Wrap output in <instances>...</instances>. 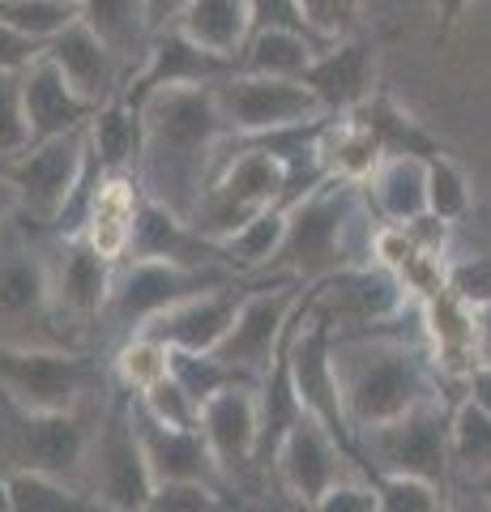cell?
I'll return each mask as SVG.
<instances>
[{
    "instance_id": "cell-1",
    "label": "cell",
    "mask_w": 491,
    "mask_h": 512,
    "mask_svg": "<svg viewBox=\"0 0 491 512\" xmlns=\"http://www.w3.org/2000/svg\"><path fill=\"white\" fill-rule=\"evenodd\" d=\"M334 367L355 436L398 423L410 410L453 393L445 376H440L427 338L423 333L406 338L398 320L380 329L334 333Z\"/></svg>"
},
{
    "instance_id": "cell-2",
    "label": "cell",
    "mask_w": 491,
    "mask_h": 512,
    "mask_svg": "<svg viewBox=\"0 0 491 512\" xmlns=\"http://www.w3.org/2000/svg\"><path fill=\"white\" fill-rule=\"evenodd\" d=\"M141 111H146V158L137 175L146 184V197L188 218L223 163L218 150L223 141H235V133L214 103V86L158 90L141 103Z\"/></svg>"
},
{
    "instance_id": "cell-3",
    "label": "cell",
    "mask_w": 491,
    "mask_h": 512,
    "mask_svg": "<svg viewBox=\"0 0 491 512\" xmlns=\"http://www.w3.org/2000/svg\"><path fill=\"white\" fill-rule=\"evenodd\" d=\"M372 218L363 184L325 180L287 210V239L265 274H287L295 282H325L346 265L372 261V239H355L359 222Z\"/></svg>"
},
{
    "instance_id": "cell-4",
    "label": "cell",
    "mask_w": 491,
    "mask_h": 512,
    "mask_svg": "<svg viewBox=\"0 0 491 512\" xmlns=\"http://www.w3.org/2000/svg\"><path fill=\"white\" fill-rule=\"evenodd\" d=\"M274 205H287V167L257 141L235 137V154H223V163L210 175L188 222L205 239L223 244L257 214L274 210Z\"/></svg>"
},
{
    "instance_id": "cell-5",
    "label": "cell",
    "mask_w": 491,
    "mask_h": 512,
    "mask_svg": "<svg viewBox=\"0 0 491 512\" xmlns=\"http://www.w3.org/2000/svg\"><path fill=\"white\" fill-rule=\"evenodd\" d=\"M462 393L436 397L419 410H410L406 419L385 423L376 431H363L359 444L372 461V474H406V478H423L453 491L457 474H453V406Z\"/></svg>"
},
{
    "instance_id": "cell-6",
    "label": "cell",
    "mask_w": 491,
    "mask_h": 512,
    "mask_svg": "<svg viewBox=\"0 0 491 512\" xmlns=\"http://www.w3.org/2000/svg\"><path fill=\"white\" fill-rule=\"evenodd\" d=\"M133 406H137V393L116 384L112 402L103 406L99 427H94V440H90V461H86L90 491L112 512H141L158 487L146 461V444H141Z\"/></svg>"
},
{
    "instance_id": "cell-7",
    "label": "cell",
    "mask_w": 491,
    "mask_h": 512,
    "mask_svg": "<svg viewBox=\"0 0 491 512\" xmlns=\"http://www.w3.org/2000/svg\"><path fill=\"white\" fill-rule=\"evenodd\" d=\"M94 431L86 427L82 410H26L9 393H0V453L9 470H35L73 483L86 474Z\"/></svg>"
},
{
    "instance_id": "cell-8",
    "label": "cell",
    "mask_w": 491,
    "mask_h": 512,
    "mask_svg": "<svg viewBox=\"0 0 491 512\" xmlns=\"http://www.w3.org/2000/svg\"><path fill=\"white\" fill-rule=\"evenodd\" d=\"M94 384H103V372L86 355L0 342V393H9L26 410H82Z\"/></svg>"
},
{
    "instance_id": "cell-9",
    "label": "cell",
    "mask_w": 491,
    "mask_h": 512,
    "mask_svg": "<svg viewBox=\"0 0 491 512\" xmlns=\"http://www.w3.org/2000/svg\"><path fill=\"white\" fill-rule=\"evenodd\" d=\"M240 274L231 269H193V265H176V261H129L116 265V282H112V299H107V320L120 329L137 333L141 325H150L154 316H163L167 308L193 299L214 286H227Z\"/></svg>"
},
{
    "instance_id": "cell-10",
    "label": "cell",
    "mask_w": 491,
    "mask_h": 512,
    "mask_svg": "<svg viewBox=\"0 0 491 512\" xmlns=\"http://www.w3.org/2000/svg\"><path fill=\"white\" fill-rule=\"evenodd\" d=\"M214 103L223 111L235 137H265L274 128H291L325 116L321 99L295 77H265L235 69L223 82H214Z\"/></svg>"
},
{
    "instance_id": "cell-11",
    "label": "cell",
    "mask_w": 491,
    "mask_h": 512,
    "mask_svg": "<svg viewBox=\"0 0 491 512\" xmlns=\"http://www.w3.org/2000/svg\"><path fill=\"white\" fill-rule=\"evenodd\" d=\"M312 303L316 312L334 320V333H355V329H380L402 320L415 299L402 286V278L380 261L346 265L334 278L312 282Z\"/></svg>"
},
{
    "instance_id": "cell-12",
    "label": "cell",
    "mask_w": 491,
    "mask_h": 512,
    "mask_svg": "<svg viewBox=\"0 0 491 512\" xmlns=\"http://www.w3.org/2000/svg\"><path fill=\"white\" fill-rule=\"evenodd\" d=\"M86 128L65 133V137L35 141L26 154L5 163V175L13 180L18 201H22L18 218H30V222H39V227L52 231V222L60 218V210H65L69 192L77 188V175H82V167H86V154H90Z\"/></svg>"
},
{
    "instance_id": "cell-13",
    "label": "cell",
    "mask_w": 491,
    "mask_h": 512,
    "mask_svg": "<svg viewBox=\"0 0 491 512\" xmlns=\"http://www.w3.org/2000/svg\"><path fill=\"white\" fill-rule=\"evenodd\" d=\"M299 286L304 282H295L287 274H278L269 286H252L244 295V308L235 316L231 333L214 346V355L227 359L231 367H244L252 376H265L269 367H274L282 338H287V325L299 308V299H304Z\"/></svg>"
},
{
    "instance_id": "cell-14",
    "label": "cell",
    "mask_w": 491,
    "mask_h": 512,
    "mask_svg": "<svg viewBox=\"0 0 491 512\" xmlns=\"http://www.w3.org/2000/svg\"><path fill=\"white\" fill-rule=\"evenodd\" d=\"M351 474H363L351 457L338 448V440L329 436V431L312 419V414H304L291 436L282 440L278 457H274V483H278V495H287V500H295L299 508L316 504L329 487H338L342 478ZM368 478V474H363Z\"/></svg>"
},
{
    "instance_id": "cell-15",
    "label": "cell",
    "mask_w": 491,
    "mask_h": 512,
    "mask_svg": "<svg viewBox=\"0 0 491 512\" xmlns=\"http://www.w3.org/2000/svg\"><path fill=\"white\" fill-rule=\"evenodd\" d=\"M235 69H240L235 60L205 52V47L188 39L180 26H167V30H158V35L150 39L146 60H141V69L129 77V86H124V99H133L141 107L158 90L214 86Z\"/></svg>"
},
{
    "instance_id": "cell-16",
    "label": "cell",
    "mask_w": 491,
    "mask_h": 512,
    "mask_svg": "<svg viewBox=\"0 0 491 512\" xmlns=\"http://www.w3.org/2000/svg\"><path fill=\"white\" fill-rule=\"evenodd\" d=\"M329 116H351L363 103L380 90L376 86V43L368 35H342L316 52V60L308 64V73L299 77Z\"/></svg>"
},
{
    "instance_id": "cell-17",
    "label": "cell",
    "mask_w": 491,
    "mask_h": 512,
    "mask_svg": "<svg viewBox=\"0 0 491 512\" xmlns=\"http://www.w3.org/2000/svg\"><path fill=\"white\" fill-rule=\"evenodd\" d=\"M257 389L261 384H240V389H227L201 406V431L231 483L257 478Z\"/></svg>"
},
{
    "instance_id": "cell-18",
    "label": "cell",
    "mask_w": 491,
    "mask_h": 512,
    "mask_svg": "<svg viewBox=\"0 0 491 512\" xmlns=\"http://www.w3.org/2000/svg\"><path fill=\"white\" fill-rule=\"evenodd\" d=\"M244 295L248 286H240V278H235L227 286H214V291H201L193 299L176 303V308H167L137 333H150V338H158L171 350H214L231 333L235 316L244 308Z\"/></svg>"
},
{
    "instance_id": "cell-19",
    "label": "cell",
    "mask_w": 491,
    "mask_h": 512,
    "mask_svg": "<svg viewBox=\"0 0 491 512\" xmlns=\"http://www.w3.org/2000/svg\"><path fill=\"white\" fill-rule=\"evenodd\" d=\"M43 56L52 60L56 69L69 77V86L94 107L112 103L116 94H124V86H129V69H124V60L99 35H94L82 18H77L69 30H60V35L43 47Z\"/></svg>"
},
{
    "instance_id": "cell-20",
    "label": "cell",
    "mask_w": 491,
    "mask_h": 512,
    "mask_svg": "<svg viewBox=\"0 0 491 512\" xmlns=\"http://www.w3.org/2000/svg\"><path fill=\"white\" fill-rule=\"evenodd\" d=\"M129 256H137V261H176V265H193V269H231L223 244L205 239L184 214H176L171 205L154 201V197H146L137 210Z\"/></svg>"
},
{
    "instance_id": "cell-21",
    "label": "cell",
    "mask_w": 491,
    "mask_h": 512,
    "mask_svg": "<svg viewBox=\"0 0 491 512\" xmlns=\"http://www.w3.org/2000/svg\"><path fill=\"white\" fill-rule=\"evenodd\" d=\"M137 410V431H141V444H146V461L154 470V483H210V487H231V478L218 466L210 440L205 431L193 427H167L150 419L141 402L133 406Z\"/></svg>"
},
{
    "instance_id": "cell-22",
    "label": "cell",
    "mask_w": 491,
    "mask_h": 512,
    "mask_svg": "<svg viewBox=\"0 0 491 512\" xmlns=\"http://www.w3.org/2000/svg\"><path fill=\"white\" fill-rule=\"evenodd\" d=\"M116 282V261L90 244L86 235L60 239V261H52V286H56V312L73 320H94L107 312Z\"/></svg>"
},
{
    "instance_id": "cell-23",
    "label": "cell",
    "mask_w": 491,
    "mask_h": 512,
    "mask_svg": "<svg viewBox=\"0 0 491 512\" xmlns=\"http://www.w3.org/2000/svg\"><path fill=\"white\" fill-rule=\"evenodd\" d=\"M22 103H26V120H30V146L47 141V137L77 133V128H86L94 120V111H99L69 86V77L47 56H39L30 69H22Z\"/></svg>"
},
{
    "instance_id": "cell-24",
    "label": "cell",
    "mask_w": 491,
    "mask_h": 512,
    "mask_svg": "<svg viewBox=\"0 0 491 512\" xmlns=\"http://www.w3.org/2000/svg\"><path fill=\"white\" fill-rule=\"evenodd\" d=\"M86 137H90V150L107 175H129V171L137 175L141 158H146V111L133 99L116 94L112 103H103L94 111Z\"/></svg>"
},
{
    "instance_id": "cell-25",
    "label": "cell",
    "mask_w": 491,
    "mask_h": 512,
    "mask_svg": "<svg viewBox=\"0 0 491 512\" xmlns=\"http://www.w3.org/2000/svg\"><path fill=\"white\" fill-rule=\"evenodd\" d=\"M52 308V261H43L30 248L0 256V320H47Z\"/></svg>"
},
{
    "instance_id": "cell-26",
    "label": "cell",
    "mask_w": 491,
    "mask_h": 512,
    "mask_svg": "<svg viewBox=\"0 0 491 512\" xmlns=\"http://www.w3.org/2000/svg\"><path fill=\"white\" fill-rule=\"evenodd\" d=\"M372 214L393 227H406L427 214V163L423 158H380L372 180L363 184Z\"/></svg>"
},
{
    "instance_id": "cell-27",
    "label": "cell",
    "mask_w": 491,
    "mask_h": 512,
    "mask_svg": "<svg viewBox=\"0 0 491 512\" xmlns=\"http://www.w3.org/2000/svg\"><path fill=\"white\" fill-rule=\"evenodd\" d=\"M82 22L124 60L129 77L141 69L154 39L146 0H82Z\"/></svg>"
},
{
    "instance_id": "cell-28",
    "label": "cell",
    "mask_w": 491,
    "mask_h": 512,
    "mask_svg": "<svg viewBox=\"0 0 491 512\" xmlns=\"http://www.w3.org/2000/svg\"><path fill=\"white\" fill-rule=\"evenodd\" d=\"M176 26L205 52L240 64L244 43L252 39V9L248 0H188Z\"/></svg>"
},
{
    "instance_id": "cell-29",
    "label": "cell",
    "mask_w": 491,
    "mask_h": 512,
    "mask_svg": "<svg viewBox=\"0 0 491 512\" xmlns=\"http://www.w3.org/2000/svg\"><path fill=\"white\" fill-rule=\"evenodd\" d=\"M351 116H359L372 128V137L380 141L385 158H423V163H432L436 154H445V146H440L406 107H398V99H393L389 90H376L359 111H351Z\"/></svg>"
},
{
    "instance_id": "cell-30",
    "label": "cell",
    "mask_w": 491,
    "mask_h": 512,
    "mask_svg": "<svg viewBox=\"0 0 491 512\" xmlns=\"http://www.w3.org/2000/svg\"><path fill=\"white\" fill-rule=\"evenodd\" d=\"M380 141L372 137V128L359 116H329L325 133H321V167L329 180L342 184H368L372 171L380 167Z\"/></svg>"
},
{
    "instance_id": "cell-31",
    "label": "cell",
    "mask_w": 491,
    "mask_h": 512,
    "mask_svg": "<svg viewBox=\"0 0 491 512\" xmlns=\"http://www.w3.org/2000/svg\"><path fill=\"white\" fill-rule=\"evenodd\" d=\"M329 43L295 35V30H252V39L240 52V69L244 73H265V77H304L316 52H325Z\"/></svg>"
},
{
    "instance_id": "cell-32",
    "label": "cell",
    "mask_w": 491,
    "mask_h": 512,
    "mask_svg": "<svg viewBox=\"0 0 491 512\" xmlns=\"http://www.w3.org/2000/svg\"><path fill=\"white\" fill-rule=\"evenodd\" d=\"M9 495H13V512H112L94 491H82L65 483V478L35 470H13Z\"/></svg>"
},
{
    "instance_id": "cell-33",
    "label": "cell",
    "mask_w": 491,
    "mask_h": 512,
    "mask_svg": "<svg viewBox=\"0 0 491 512\" xmlns=\"http://www.w3.org/2000/svg\"><path fill=\"white\" fill-rule=\"evenodd\" d=\"M453 474L457 483L491 474V410H483L466 393L453 406Z\"/></svg>"
},
{
    "instance_id": "cell-34",
    "label": "cell",
    "mask_w": 491,
    "mask_h": 512,
    "mask_svg": "<svg viewBox=\"0 0 491 512\" xmlns=\"http://www.w3.org/2000/svg\"><path fill=\"white\" fill-rule=\"evenodd\" d=\"M282 239H287V205H274V210L257 214V218L248 222V227H240L231 239H223L227 265H231L240 278L265 274V269L274 265Z\"/></svg>"
},
{
    "instance_id": "cell-35",
    "label": "cell",
    "mask_w": 491,
    "mask_h": 512,
    "mask_svg": "<svg viewBox=\"0 0 491 512\" xmlns=\"http://www.w3.org/2000/svg\"><path fill=\"white\" fill-rule=\"evenodd\" d=\"M171 376H176L201 406L227 389H240V384H261V376L244 372V367H231L227 359H218L214 350H171Z\"/></svg>"
},
{
    "instance_id": "cell-36",
    "label": "cell",
    "mask_w": 491,
    "mask_h": 512,
    "mask_svg": "<svg viewBox=\"0 0 491 512\" xmlns=\"http://www.w3.org/2000/svg\"><path fill=\"white\" fill-rule=\"evenodd\" d=\"M112 376L120 389H129V393L154 389L163 376H171V346L150 338V333H129L112 359Z\"/></svg>"
},
{
    "instance_id": "cell-37",
    "label": "cell",
    "mask_w": 491,
    "mask_h": 512,
    "mask_svg": "<svg viewBox=\"0 0 491 512\" xmlns=\"http://www.w3.org/2000/svg\"><path fill=\"white\" fill-rule=\"evenodd\" d=\"M470 180H466V171L453 163V154H436L432 163H427V214H436V218H445V222H466L470 218Z\"/></svg>"
},
{
    "instance_id": "cell-38",
    "label": "cell",
    "mask_w": 491,
    "mask_h": 512,
    "mask_svg": "<svg viewBox=\"0 0 491 512\" xmlns=\"http://www.w3.org/2000/svg\"><path fill=\"white\" fill-rule=\"evenodd\" d=\"M0 18L47 47L60 30H69L77 18H82V9L65 5V0H0Z\"/></svg>"
},
{
    "instance_id": "cell-39",
    "label": "cell",
    "mask_w": 491,
    "mask_h": 512,
    "mask_svg": "<svg viewBox=\"0 0 491 512\" xmlns=\"http://www.w3.org/2000/svg\"><path fill=\"white\" fill-rule=\"evenodd\" d=\"M376 512H453L449 491L423 478L380 474L376 478Z\"/></svg>"
},
{
    "instance_id": "cell-40",
    "label": "cell",
    "mask_w": 491,
    "mask_h": 512,
    "mask_svg": "<svg viewBox=\"0 0 491 512\" xmlns=\"http://www.w3.org/2000/svg\"><path fill=\"white\" fill-rule=\"evenodd\" d=\"M141 512H244V504H235L227 495V487H210V483H158Z\"/></svg>"
},
{
    "instance_id": "cell-41",
    "label": "cell",
    "mask_w": 491,
    "mask_h": 512,
    "mask_svg": "<svg viewBox=\"0 0 491 512\" xmlns=\"http://www.w3.org/2000/svg\"><path fill=\"white\" fill-rule=\"evenodd\" d=\"M137 402H141V410H146L150 419L167 423V427H184V431L201 427V402L184 389L176 376H163V380L154 384V389L137 393Z\"/></svg>"
},
{
    "instance_id": "cell-42",
    "label": "cell",
    "mask_w": 491,
    "mask_h": 512,
    "mask_svg": "<svg viewBox=\"0 0 491 512\" xmlns=\"http://www.w3.org/2000/svg\"><path fill=\"white\" fill-rule=\"evenodd\" d=\"M30 150V120L22 103V73H0V163Z\"/></svg>"
},
{
    "instance_id": "cell-43",
    "label": "cell",
    "mask_w": 491,
    "mask_h": 512,
    "mask_svg": "<svg viewBox=\"0 0 491 512\" xmlns=\"http://www.w3.org/2000/svg\"><path fill=\"white\" fill-rule=\"evenodd\" d=\"M308 13V22L316 26L321 39H342V35H355L359 30V5L363 0H299Z\"/></svg>"
},
{
    "instance_id": "cell-44",
    "label": "cell",
    "mask_w": 491,
    "mask_h": 512,
    "mask_svg": "<svg viewBox=\"0 0 491 512\" xmlns=\"http://www.w3.org/2000/svg\"><path fill=\"white\" fill-rule=\"evenodd\" d=\"M248 9H252V30H295V35L321 39L299 0H248ZM321 43H329V39H321Z\"/></svg>"
},
{
    "instance_id": "cell-45",
    "label": "cell",
    "mask_w": 491,
    "mask_h": 512,
    "mask_svg": "<svg viewBox=\"0 0 491 512\" xmlns=\"http://www.w3.org/2000/svg\"><path fill=\"white\" fill-rule=\"evenodd\" d=\"M449 286L457 299H466L470 308L487 312L491 308V256H470V261L449 265Z\"/></svg>"
},
{
    "instance_id": "cell-46",
    "label": "cell",
    "mask_w": 491,
    "mask_h": 512,
    "mask_svg": "<svg viewBox=\"0 0 491 512\" xmlns=\"http://www.w3.org/2000/svg\"><path fill=\"white\" fill-rule=\"evenodd\" d=\"M304 512H376V483L363 474L342 478L338 487H329L321 500L308 504Z\"/></svg>"
},
{
    "instance_id": "cell-47",
    "label": "cell",
    "mask_w": 491,
    "mask_h": 512,
    "mask_svg": "<svg viewBox=\"0 0 491 512\" xmlns=\"http://www.w3.org/2000/svg\"><path fill=\"white\" fill-rule=\"evenodd\" d=\"M43 56V43H35L30 35H22L18 26H9L0 18V73H22Z\"/></svg>"
},
{
    "instance_id": "cell-48",
    "label": "cell",
    "mask_w": 491,
    "mask_h": 512,
    "mask_svg": "<svg viewBox=\"0 0 491 512\" xmlns=\"http://www.w3.org/2000/svg\"><path fill=\"white\" fill-rule=\"evenodd\" d=\"M432 5H436V43H445L457 30V22L466 18V9L474 0H432Z\"/></svg>"
},
{
    "instance_id": "cell-49",
    "label": "cell",
    "mask_w": 491,
    "mask_h": 512,
    "mask_svg": "<svg viewBox=\"0 0 491 512\" xmlns=\"http://www.w3.org/2000/svg\"><path fill=\"white\" fill-rule=\"evenodd\" d=\"M462 393L474 397V402H479L483 410H491V363H487V359H483V363H474V372L466 376Z\"/></svg>"
},
{
    "instance_id": "cell-50",
    "label": "cell",
    "mask_w": 491,
    "mask_h": 512,
    "mask_svg": "<svg viewBox=\"0 0 491 512\" xmlns=\"http://www.w3.org/2000/svg\"><path fill=\"white\" fill-rule=\"evenodd\" d=\"M146 5H150V26H154V35H158V30L176 26V18L184 13L188 0H146Z\"/></svg>"
},
{
    "instance_id": "cell-51",
    "label": "cell",
    "mask_w": 491,
    "mask_h": 512,
    "mask_svg": "<svg viewBox=\"0 0 491 512\" xmlns=\"http://www.w3.org/2000/svg\"><path fill=\"white\" fill-rule=\"evenodd\" d=\"M22 201H18V188H13V180L5 175V163H0V227H5L9 218H18Z\"/></svg>"
},
{
    "instance_id": "cell-52",
    "label": "cell",
    "mask_w": 491,
    "mask_h": 512,
    "mask_svg": "<svg viewBox=\"0 0 491 512\" xmlns=\"http://www.w3.org/2000/svg\"><path fill=\"white\" fill-rule=\"evenodd\" d=\"M449 508L453 512H491V500L470 487H457V495H449Z\"/></svg>"
},
{
    "instance_id": "cell-53",
    "label": "cell",
    "mask_w": 491,
    "mask_h": 512,
    "mask_svg": "<svg viewBox=\"0 0 491 512\" xmlns=\"http://www.w3.org/2000/svg\"><path fill=\"white\" fill-rule=\"evenodd\" d=\"M244 512H304V508H299L295 500H287V495H278V500H261V504H252Z\"/></svg>"
},
{
    "instance_id": "cell-54",
    "label": "cell",
    "mask_w": 491,
    "mask_h": 512,
    "mask_svg": "<svg viewBox=\"0 0 491 512\" xmlns=\"http://www.w3.org/2000/svg\"><path fill=\"white\" fill-rule=\"evenodd\" d=\"M9 478H13V470H9V461H5V453H0V512H13V495H9Z\"/></svg>"
},
{
    "instance_id": "cell-55",
    "label": "cell",
    "mask_w": 491,
    "mask_h": 512,
    "mask_svg": "<svg viewBox=\"0 0 491 512\" xmlns=\"http://www.w3.org/2000/svg\"><path fill=\"white\" fill-rule=\"evenodd\" d=\"M457 487H470V491H479V495H487V500H491V474L487 478H470V483H457Z\"/></svg>"
},
{
    "instance_id": "cell-56",
    "label": "cell",
    "mask_w": 491,
    "mask_h": 512,
    "mask_svg": "<svg viewBox=\"0 0 491 512\" xmlns=\"http://www.w3.org/2000/svg\"><path fill=\"white\" fill-rule=\"evenodd\" d=\"M483 359L491 363V308L483 312Z\"/></svg>"
},
{
    "instance_id": "cell-57",
    "label": "cell",
    "mask_w": 491,
    "mask_h": 512,
    "mask_svg": "<svg viewBox=\"0 0 491 512\" xmlns=\"http://www.w3.org/2000/svg\"><path fill=\"white\" fill-rule=\"evenodd\" d=\"M65 5H77V9H82V0H65Z\"/></svg>"
}]
</instances>
